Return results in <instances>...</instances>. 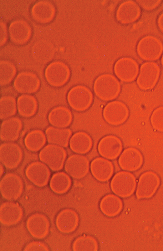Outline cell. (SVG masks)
Segmentation results:
<instances>
[{
    "mask_svg": "<svg viewBox=\"0 0 163 251\" xmlns=\"http://www.w3.org/2000/svg\"><path fill=\"white\" fill-rule=\"evenodd\" d=\"M90 171L93 177L101 183L108 182L113 177L114 167L110 160L102 157L94 158L91 162Z\"/></svg>",
    "mask_w": 163,
    "mask_h": 251,
    "instance_id": "obj_24",
    "label": "cell"
},
{
    "mask_svg": "<svg viewBox=\"0 0 163 251\" xmlns=\"http://www.w3.org/2000/svg\"><path fill=\"white\" fill-rule=\"evenodd\" d=\"M23 159V150L18 144L5 142L0 145V162L7 170L17 169Z\"/></svg>",
    "mask_w": 163,
    "mask_h": 251,
    "instance_id": "obj_10",
    "label": "cell"
},
{
    "mask_svg": "<svg viewBox=\"0 0 163 251\" xmlns=\"http://www.w3.org/2000/svg\"><path fill=\"white\" fill-rule=\"evenodd\" d=\"M136 53L143 61H157L163 54V43L159 38L148 35L142 37L137 43Z\"/></svg>",
    "mask_w": 163,
    "mask_h": 251,
    "instance_id": "obj_4",
    "label": "cell"
},
{
    "mask_svg": "<svg viewBox=\"0 0 163 251\" xmlns=\"http://www.w3.org/2000/svg\"><path fill=\"white\" fill-rule=\"evenodd\" d=\"M48 245L41 240H34L27 243L24 247V251H49Z\"/></svg>",
    "mask_w": 163,
    "mask_h": 251,
    "instance_id": "obj_38",
    "label": "cell"
},
{
    "mask_svg": "<svg viewBox=\"0 0 163 251\" xmlns=\"http://www.w3.org/2000/svg\"><path fill=\"white\" fill-rule=\"evenodd\" d=\"M130 110L127 105L120 101L114 100L105 105L103 117L105 122L113 126H119L128 120Z\"/></svg>",
    "mask_w": 163,
    "mask_h": 251,
    "instance_id": "obj_12",
    "label": "cell"
},
{
    "mask_svg": "<svg viewBox=\"0 0 163 251\" xmlns=\"http://www.w3.org/2000/svg\"><path fill=\"white\" fill-rule=\"evenodd\" d=\"M18 112L17 99L11 95H5L0 99V119L13 117Z\"/></svg>",
    "mask_w": 163,
    "mask_h": 251,
    "instance_id": "obj_36",
    "label": "cell"
},
{
    "mask_svg": "<svg viewBox=\"0 0 163 251\" xmlns=\"http://www.w3.org/2000/svg\"><path fill=\"white\" fill-rule=\"evenodd\" d=\"M17 69L15 65L8 60L0 61V85L7 86L11 84L17 76Z\"/></svg>",
    "mask_w": 163,
    "mask_h": 251,
    "instance_id": "obj_35",
    "label": "cell"
},
{
    "mask_svg": "<svg viewBox=\"0 0 163 251\" xmlns=\"http://www.w3.org/2000/svg\"><path fill=\"white\" fill-rule=\"evenodd\" d=\"M41 86L40 79L36 74L32 72H20L13 82L15 91L21 94H33L37 93Z\"/></svg>",
    "mask_w": 163,
    "mask_h": 251,
    "instance_id": "obj_18",
    "label": "cell"
},
{
    "mask_svg": "<svg viewBox=\"0 0 163 251\" xmlns=\"http://www.w3.org/2000/svg\"><path fill=\"white\" fill-rule=\"evenodd\" d=\"M141 9L146 11H152L160 7L161 0H137L136 1Z\"/></svg>",
    "mask_w": 163,
    "mask_h": 251,
    "instance_id": "obj_39",
    "label": "cell"
},
{
    "mask_svg": "<svg viewBox=\"0 0 163 251\" xmlns=\"http://www.w3.org/2000/svg\"><path fill=\"white\" fill-rule=\"evenodd\" d=\"M141 13V8L136 1L127 0L121 2L117 8L115 18L122 25H130L138 21Z\"/></svg>",
    "mask_w": 163,
    "mask_h": 251,
    "instance_id": "obj_21",
    "label": "cell"
},
{
    "mask_svg": "<svg viewBox=\"0 0 163 251\" xmlns=\"http://www.w3.org/2000/svg\"><path fill=\"white\" fill-rule=\"evenodd\" d=\"M94 101L91 90L83 85H78L71 88L67 94V102L75 111L83 112L89 109Z\"/></svg>",
    "mask_w": 163,
    "mask_h": 251,
    "instance_id": "obj_5",
    "label": "cell"
},
{
    "mask_svg": "<svg viewBox=\"0 0 163 251\" xmlns=\"http://www.w3.org/2000/svg\"><path fill=\"white\" fill-rule=\"evenodd\" d=\"M45 133L40 129H33L28 132L25 136L24 142L25 148L29 152L40 151L47 143Z\"/></svg>",
    "mask_w": 163,
    "mask_h": 251,
    "instance_id": "obj_33",
    "label": "cell"
},
{
    "mask_svg": "<svg viewBox=\"0 0 163 251\" xmlns=\"http://www.w3.org/2000/svg\"><path fill=\"white\" fill-rule=\"evenodd\" d=\"M150 122L153 128L163 133V106L157 108L152 112Z\"/></svg>",
    "mask_w": 163,
    "mask_h": 251,
    "instance_id": "obj_37",
    "label": "cell"
},
{
    "mask_svg": "<svg viewBox=\"0 0 163 251\" xmlns=\"http://www.w3.org/2000/svg\"><path fill=\"white\" fill-rule=\"evenodd\" d=\"M48 119L49 124L53 127L67 128L73 123V115L69 108L60 105L50 110Z\"/></svg>",
    "mask_w": 163,
    "mask_h": 251,
    "instance_id": "obj_27",
    "label": "cell"
},
{
    "mask_svg": "<svg viewBox=\"0 0 163 251\" xmlns=\"http://www.w3.org/2000/svg\"><path fill=\"white\" fill-rule=\"evenodd\" d=\"M0 31H1V33H0V46L3 47L7 43L9 37L7 24L2 21L1 22V25H0Z\"/></svg>",
    "mask_w": 163,
    "mask_h": 251,
    "instance_id": "obj_40",
    "label": "cell"
},
{
    "mask_svg": "<svg viewBox=\"0 0 163 251\" xmlns=\"http://www.w3.org/2000/svg\"><path fill=\"white\" fill-rule=\"evenodd\" d=\"M136 185L135 176L126 171L116 173L110 183L111 192L122 199L132 197L136 192Z\"/></svg>",
    "mask_w": 163,
    "mask_h": 251,
    "instance_id": "obj_2",
    "label": "cell"
},
{
    "mask_svg": "<svg viewBox=\"0 0 163 251\" xmlns=\"http://www.w3.org/2000/svg\"><path fill=\"white\" fill-rule=\"evenodd\" d=\"M8 32L10 41L19 46L28 43L33 34L31 26L23 19H15L10 23Z\"/></svg>",
    "mask_w": 163,
    "mask_h": 251,
    "instance_id": "obj_16",
    "label": "cell"
},
{
    "mask_svg": "<svg viewBox=\"0 0 163 251\" xmlns=\"http://www.w3.org/2000/svg\"><path fill=\"white\" fill-rule=\"evenodd\" d=\"M68 154L65 148L49 144L40 151L39 158L54 172L63 169Z\"/></svg>",
    "mask_w": 163,
    "mask_h": 251,
    "instance_id": "obj_3",
    "label": "cell"
},
{
    "mask_svg": "<svg viewBox=\"0 0 163 251\" xmlns=\"http://www.w3.org/2000/svg\"><path fill=\"white\" fill-rule=\"evenodd\" d=\"M56 12V8L52 1L42 0L34 3L30 9V16L34 22L45 25L54 21Z\"/></svg>",
    "mask_w": 163,
    "mask_h": 251,
    "instance_id": "obj_22",
    "label": "cell"
},
{
    "mask_svg": "<svg viewBox=\"0 0 163 251\" xmlns=\"http://www.w3.org/2000/svg\"><path fill=\"white\" fill-rule=\"evenodd\" d=\"M18 113L24 118H32L37 113L38 102L36 98L30 94H22L17 99Z\"/></svg>",
    "mask_w": 163,
    "mask_h": 251,
    "instance_id": "obj_31",
    "label": "cell"
},
{
    "mask_svg": "<svg viewBox=\"0 0 163 251\" xmlns=\"http://www.w3.org/2000/svg\"><path fill=\"white\" fill-rule=\"evenodd\" d=\"M80 217L73 209L64 208L58 213L55 219V227L59 232L70 234L75 232L79 227Z\"/></svg>",
    "mask_w": 163,
    "mask_h": 251,
    "instance_id": "obj_19",
    "label": "cell"
},
{
    "mask_svg": "<svg viewBox=\"0 0 163 251\" xmlns=\"http://www.w3.org/2000/svg\"><path fill=\"white\" fill-rule=\"evenodd\" d=\"M120 168L123 171L135 172L144 164V157L139 150L135 148L125 149L118 159Z\"/></svg>",
    "mask_w": 163,
    "mask_h": 251,
    "instance_id": "obj_23",
    "label": "cell"
},
{
    "mask_svg": "<svg viewBox=\"0 0 163 251\" xmlns=\"http://www.w3.org/2000/svg\"><path fill=\"white\" fill-rule=\"evenodd\" d=\"M24 187L23 179L18 174L8 173L3 176L0 181V193L4 200L16 201L21 198Z\"/></svg>",
    "mask_w": 163,
    "mask_h": 251,
    "instance_id": "obj_6",
    "label": "cell"
},
{
    "mask_svg": "<svg viewBox=\"0 0 163 251\" xmlns=\"http://www.w3.org/2000/svg\"><path fill=\"white\" fill-rule=\"evenodd\" d=\"M93 90L96 96L102 101L110 102L119 96L121 83L114 75L103 74L95 79Z\"/></svg>",
    "mask_w": 163,
    "mask_h": 251,
    "instance_id": "obj_1",
    "label": "cell"
},
{
    "mask_svg": "<svg viewBox=\"0 0 163 251\" xmlns=\"http://www.w3.org/2000/svg\"><path fill=\"white\" fill-rule=\"evenodd\" d=\"M161 63L162 65V67L163 68V54L162 55V56L161 58Z\"/></svg>",
    "mask_w": 163,
    "mask_h": 251,
    "instance_id": "obj_43",
    "label": "cell"
},
{
    "mask_svg": "<svg viewBox=\"0 0 163 251\" xmlns=\"http://www.w3.org/2000/svg\"><path fill=\"white\" fill-rule=\"evenodd\" d=\"M99 154L102 157L114 160L123 151L121 140L114 135H108L101 139L98 145Z\"/></svg>",
    "mask_w": 163,
    "mask_h": 251,
    "instance_id": "obj_20",
    "label": "cell"
},
{
    "mask_svg": "<svg viewBox=\"0 0 163 251\" xmlns=\"http://www.w3.org/2000/svg\"><path fill=\"white\" fill-rule=\"evenodd\" d=\"M157 24L160 31L163 34V12H162L157 20Z\"/></svg>",
    "mask_w": 163,
    "mask_h": 251,
    "instance_id": "obj_41",
    "label": "cell"
},
{
    "mask_svg": "<svg viewBox=\"0 0 163 251\" xmlns=\"http://www.w3.org/2000/svg\"><path fill=\"white\" fill-rule=\"evenodd\" d=\"M25 174L29 181L38 188L47 186L52 177L50 169L41 161H35L28 164Z\"/></svg>",
    "mask_w": 163,
    "mask_h": 251,
    "instance_id": "obj_14",
    "label": "cell"
},
{
    "mask_svg": "<svg viewBox=\"0 0 163 251\" xmlns=\"http://www.w3.org/2000/svg\"><path fill=\"white\" fill-rule=\"evenodd\" d=\"M72 179L66 172H58L51 177L49 186L55 194L62 195L67 193L72 187Z\"/></svg>",
    "mask_w": 163,
    "mask_h": 251,
    "instance_id": "obj_32",
    "label": "cell"
},
{
    "mask_svg": "<svg viewBox=\"0 0 163 251\" xmlns=\"http://www.w3.org/2000/svg\"><path fill=\"white\" fill-rule=\"evenodd\" d=\"M23 128L22 120L18 117H12L3 120L0 129V139L5 142H17Z\"/></svg>",
    "mask_w": 163,
    "mask_h": 251,
    "instance_id": "obj_26",
    "label": "cell"
},
{
    "mask_svg": "<svg viewBox=\"0 0 163 251\" xmlns=\"http://www.w3.org/2000/svg\"><path fill=\"white\" fill-rule=\"evenodd\" d=\"M99 208L101 213L106 217L115 218L122 212L124 208V203L118 196L109 194L101 199Z\"/></svg>",
    "mask_w": 163,
    "mask_h": 251,
    "instance_id": "obj_28",
    "label": "cell"
},
{
    "mask_svg": "<svg viewBox=\"0 0 163 251\" xmlns=\"http://www.w3.org/2000/svg\"><path fill=\"white\" fill-rule=\"evenodd\" d=\"M161 73L159 64L155 62H146L142 64L136 78L137 86L144 91L154 89L159 81Z\"/></svg>",
    "mask_w": 163,
    "mask_h": 251,
    "instance_id": "obj_9",
    "label": "cell"
},
{
    "mask_svg": "<svg viewBox=\"0 0 163 251\" xmlns=\"http://www.w3.org/2000/svg\"><path fill=\"white\" fill-rule=\"evenodd\" d=\"M90 165L89 160L85 155L74 154L66 160L64 169L71 178L80 180L88 175Z\"/></svg>",
    "mask_w": 163,
    "mask_h": 251,
    "instance_id": "obj_17",
    "label": "cell"
},
{
    "mask_svg": "<svg viewBox=\"0 0 163 251\" xmlns=\"http://www.w3.org/2000/svg\"><path fill=\"white\" fill-rule=\"evenodd\" d=\"M4 166L2 164H1L0 165V168H1V173H0V175H1V178H2V175L4 174Z\"/></svg>",
    "mask_w": 163,
    "mask_h": 251,
    "instance_id": "obj_42",
    "label": "cell"
},
{
    "mask_svg": "<svg viewBox=\"0 0 163 251\" xmlns=\"http://www.w3.org/2000/svg\"><path fill=\"white\" fill-rule=\"evenodd\" d=\"M161 179L159 175L152 171L142 173L137 180L136 196L137 199L152 198L159 189Z\"/></svg>",
    "mask_w": 163,
    "mask_h": 251,
    "instance_id": "obj_8",
    "label": "cell"
},
{
    "mask_svg": "<svg viewBox=\"0 0 163 251\" xmlns=\"http://www.w3.org/2000/svg\"><path fill=\"white\" fill-rule=\"evenodd\" d=\"M26 227L33 238L42 240L48 237L51 224L47 215L42 213H34L27 219Z\"/></svg>",
    "mask_w": 163,
    "mask_h": 251,
    "instance_id": "obj_13",
    "label": "cell"
},
{
    "mask_svg": "<svg viewBox=\"0 0 163 251\" xmlns=\"http://www.w3.org/2000/svg\"><path fill=\"white\" fill-rule=\"evenodd\" d=\"M46 81L54 88H61L67 84L71 77V70L67 64L55 61L50 62L44 72Z\"/></svg>",
    "mask_w": 163,
    "mask_h": 251,
    "instance_id": "obj_7",
    "label": "cell"
},
{
    "mask_svg": "<svg viewBox=\"0 0 163 251\" xmlns=\"http://www.w3.org/2000/svg\"><path fill=\"white\" fill-rule=\"evenodd\" d=\"M55 48L52 42L44 39L35 42L31 48L34 61L40 64H47L54 59Z\"/></svg>",
    "mask_w": 163,
    "mask_h": 251,
    "instance_id": "obj_25",
    "label": "cell"
},
{
    "mask_svg": "<svg viewBox=\"0 0 163 251\" xmlns=\"http://www.w3.org/2000/svg\"><path fill=\"white\" fill-rule=\"evenodd\" d=\"M24 216V209L17 202L7 201L0 205V223L4 227L17 226L22 222Z\"/></svg>",
    "mask_w": 163,
    "mask_h": 251,
    "instance_id": "obj_15",
    "label": "cell"
},
{
    "mask_svg": "<svg viewBox=\"0 0 163 251\" xmlns=\"http://www.w3.org/2000/svg\"><path fill=\"white\" fill-rule=\"evenodd\" d=\"M93 147V140L90 135L84 131L73 134L69 142V148L76 154L84 155L88 153Z\"/></svg>",
    "mask_w": 163,
    "mask_h": 251,
    "instance_id": "obj_29",
    "label": "cell"
},
{
    "mask_svg": "<svg viewBox=\"0 0 163 251\" xmlns=\"http://www.w3.org/2000/svg\"><path fill=\"white\" fill-rule=\"evenodd\" d=\"M115 76L122 82L132 83L136 81L139 73V65L134 58L125 57L116 61L114 65Z\"/></svg>",
    "mask_w": 163,
    "mask_h": 251,
    "instance_id": "obj_11",
    "label": "cell"
},
{
    "mask_svg": "<svg viewBox=\"0 0 163 251\" xmlns=\"http://www.w3.org/2000/svg\"><path fill=\"white\" fill-rule=\"evenodd\" d=\"M98 241L92 235L83 234L75 239L72 244L74 251H98Z\"/></svg>",
    "mask_w": 163,
    "mask_h": 251,
    "instance_id": "obj_34",
    "label": "cell"
},
{
    "mask_svg": "<svg viewBox=\"0 0 163 251\" xmlns=\"http://www.w3.org/2000/svg\"><path fill=\"white\" fill-rule=\"evenodd\" d=\"M47 141L49 144L58 145L64 148L69 146V142L73 135L70 128H59L49 126L45 130Z\"/></svg>",
    "mask_w": 163,
    "mask_h": 251,
    "instance_id": "obj_30",
    "label": "cell"
}]
</instances>
